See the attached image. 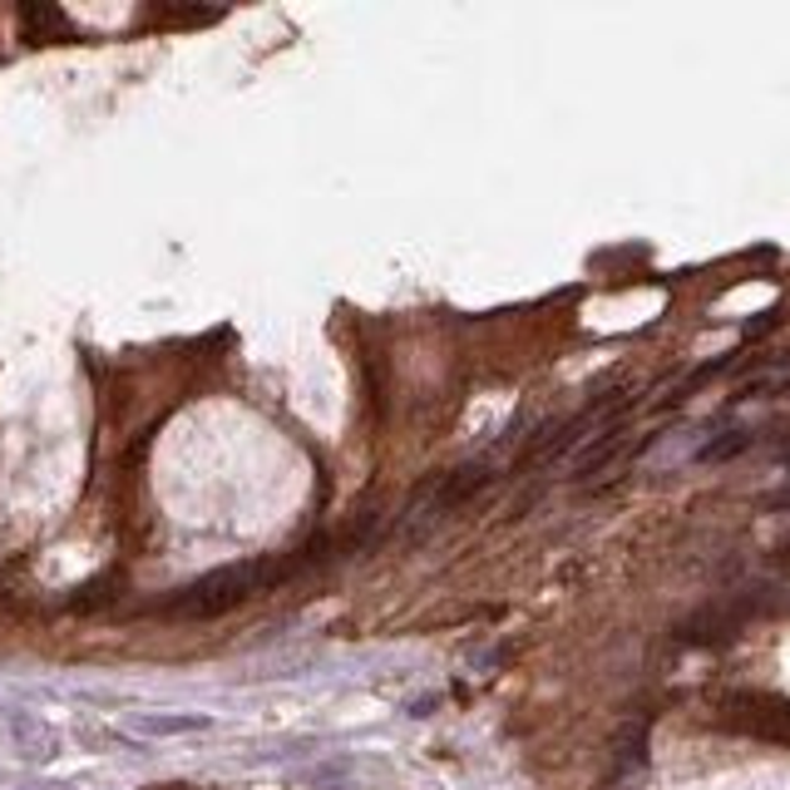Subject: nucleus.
<instances>
[{"instance_id": "f03ea898", "label": "nucleus", "mask_w": 790, "mask_h": 790, "mask_svg": "<svg viewBox=\"0 0 790 790\" xmlns=\"http://www.w3.org/2000/svg\"><path fill=\"white\" fill-rule=\"evenodd\" d=\"M11 731H15V741H21V751L31 760H45V756H55V746H60V741H55V731L45 727V721H35L31 711H11Z\"/></svg>"}, {"instance_id": "f257e3e1", "label": "nucleus", "mask_w": 790, "mask_h": 790, "mask_svg": "<svg viewBox=\"0 0 790 790\" xmlns=\"http://www.w3.org/2000/svg\"><path fill=\"white\" fill-rule=\"evenodd\" d=\"M217 721L203 717V711H134L129 717V731L149 741H168V736H198V731H213Z\"/></svg>"}, {"instance_id": "7ed1b4c3", "label": "nucleus", "mask_w": 790, "mask_h": 790, "mask_svg": "<svg viewBox=\"0 0 790 790\" xmlns=\"http://www.w3.org/2000/svg\"><path fill=\"white\" fill-rule=\"evenodd\" d=\"M741 450H751V431H727V440H711L697 450L701 464H717V460H736Z\"/></svg>"}]
</instances>
